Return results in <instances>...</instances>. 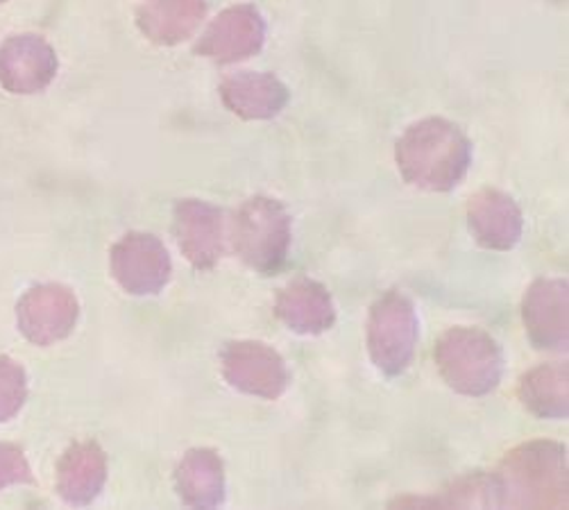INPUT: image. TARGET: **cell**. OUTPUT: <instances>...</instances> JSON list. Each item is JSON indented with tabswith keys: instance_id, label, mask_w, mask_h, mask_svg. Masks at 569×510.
Masks as SVG:
<instances>
[{
	"instance_id": "6da1fadb",
	"label": "cell",
	"mask_w": 569,
	"mask_h": 510,
	"mask_svg": "<svg viewBox=\"0 0 569 510\" xmlns=\"http://www.w3.org/2000/svg\"><path fill=\"white\" fill-rule=\"evenodd\" d=\"M395 159L407 184L431 193H447L468 176L472 143L457 123L431 117L413 123L400 137Z\"/></svg>"
},
{
	"instance_id": "7a4b0ae2",
	"label": "cell",
	"mask_w": 569,
	"mask_h": 510,
	"mask_svg": "<svg viewBox=\"0 0 569 510\" xmlns=\"http://www.w3.org/2000/svg\"><path fill=\"white\" fill-rule=\"evenodd\" d=\"M490 479L495 506L567 508V449L547 440L520 444Z\"/></svg>"
},
{
	"instance_id": "3957f363",
	"label": "cell",
	"mask_w": 569,
	"mask_h": 510,
	"mask_svg": "<svg viewBox=\"0 0 569 510\" xmlns=\"http://www.w3.org/2000/svg\"><path fill=\"white\" fill-rule=\"evenodd\" d=\"M436 366L451 390L483 397L503 377V352L497 340L479 327H451L438 340Z\"/></svg>"
},
{
	"instance_id": "277c9868",
	"label": "cell",
	"mask_w": 569,
	"mask_h": 510,
	"mask_svg": "<svg viewBox=\"0 0 569 510\" xmlns=\"http://www.w3.org/2000/svg\"><path fill=\"white\" fill-rule=\"evenodd\" d=\"M232 239L239 257L261 274L277 272L289 259L293 220L281 202L252 198L234 216Z\"/></svg>"
},
{
	"instance_id": "5b68a950",
	"label": "cell",
	"mask_w": 569,
	"mask_h": 510,
	"mask_svg": "<svg viewBox=\"0 0 569 510\" xmlns=\"http://www.w3.org/2000/svg\"><path fill=\"white\" fill-rule=\"evenodd\" d=\"M418 338L420 320L405 293L388 291L370 307L366 324L368 354L386 377L402 374L411 366Z\"/></svg>"
},
{
	"instance_id": "8992f818",
	"label": "cell",
	"mask_w": 569,
	"mask_h": 510,
	"mask_svg": "<svg viewBox=\"0 0 569 510\" xmlns=\"http://www.w3.org/2000/svg\"><path fill=\"white\" fill-rule=\"evenodd\" d=\"M224 377L243 392L277 400L289 388L291 372L283 359L263 343H232L222 354Z\"/></svg>"
},
{
	"instance_id": "52a82bcc",
	"label": "cell",
	"mask_w": 569,
	"mask_h": 510,
	"mask_svg": "<svg viewBox=\"0 0 569 510\" xmlns=\"http://www.w3.org/2000/svg\"><path fill=\"white\" fill-rule=\"evenodd\" d=\"M527 336L538 350L565 352L567 331V279H538L522 302Z\"/></svg>"
},
{
	"instance_id": "ba28073f",
	"label": "cell",
	"mask_w": 569,
	"mask_h": 510,
	"mask_svg": "<svg viewBox=\"0 0 569 510\" xmlns=\"http://www.w3.org/2000/svg\"><path fill=\"white\" fill-rule=\"evenodd\" d=\"M266 41V23L254 6L224 10L198 43V52L216 62L230 64L252 57Z\"/></svg>"
},
{
	"instance_id": "9c48e42d",
	"label": "cell",
	"mask_w": 569,
	"mask_h": 510,
	"mask_svg": "<svg viewBox=\"0 0 569 510\" xmlns=\"http://www.w3.org/2000/svg\"><path fill=\"white\" fill-rule=\"evenodd\" d=\"M468 224L479 246L497 252L513 250L525 232L518 202L499 189H481L470 198Z\"/></svg>"
},
{
	"instance_id": "30bf717a",
	"label": "cell",
	"mask_w": 569,
	"mask_h": 510,
	"mask_svg": "<svg viewBox=\"0 0 569 510\" xmlns=\"http://www.w3.org/2000/svg\"><path fill=\"white\" fill-rule=\"evenodd\" d=\"M113 274L130 293H157L170 274L163 246L150 234H128L111 252Z\"/></svg>"
},
{
	"instance_id": "8fae6325",
	"label": "cell",
	"mask_w": 569,
	"mask_h": 510,
	"mask_svg": "<svg viewBox=\"0 0 569 510\" xmlns=\"http://www.w3.org/2000/svg\"><path fill=\"white\" fill-rule=\"evenodd\" d=\"M274 313L291 331L302 336L322 333L336 322V309L329 291L313 279L291 281L279 293Z\"/></svg>"
},
{
	"instance_id": "7c38bea8",
	"label": "cell",
	"mask_w": 569,
	"mask_h": 510,
	"mask_svg": "<svg viewBox=\"0 0 569 510\" xmlns=\"http://www.w3.org/2000/svg\"><path fill=\"white\" fill-rule=\"evenodd\" d=\"M224 104L241 119L268 121L289 104L291 93L281 80L270 73H237L230 76L220 87Z\"/></svg>"
},
{
	"instance_id": "4fadbf2b",
	"label": "cell",
	"mask_w": 569,
	"mask_h": 510,
	"mask_svg": "<svg viewBox=\"0 0 569 510\" xmlns=\"http://www.w3.org/2000/svg\"><path fill=\"white\" fill-rule=\"evenodd\" d=\"M176 232L180 248L198 268H211L222 254V211L184 200L176 209Z\"/></svg>"
},
{
	"instance_id": "5bb4252c",
	"label": "cell",
	"mask_w": 569,
	"mask_h": 510,
	"mask_svg": "<svg viewBox=\"0 0 569 510\" xmlns=\"http://www.w3.org/2000/svg\"><path fill=\"white\" fill-rule=\"evenodd\" d=\"M204 14V0H148L139 10V28L159 43H180L196 32Z\"/></svg>"
},
{
	"instance_id": "9a60e30c",
	"label": "cell",
	"mask_w": 569,
	"mask_h": 510,
	"mask_svg": "<svg viewBox=\"0 0 569 510\" xmlns=\"http://www.w3.org/2000/svg\"><path fill=\"white\" fill-rule=\"evenodd\" d=\"M520 400L529 413L542 420H567V363H542L520 381Z\"/></svg>"
},
{
	"instance_id": "2e32d148",
	"label": "cell",
	"mask_w": 569,
	"mask_h": 510,
	"mask_svg": "<svg viewBox=\"0 0 569 510\" xmlns=\"http://www.w3.org/2000/svg\"><path fill=\"white\" fill-rule=\"evenodd\" d=\"M182 499L191 506H216L222 501V466L213 451H191L178 472Z\"/></svg>"
},
{
	"instance_id": "e0dca14e",
	"label": "cell",
	"mask_w": 569,
	"mask_h": 510,
	"mask_svg": "<svg viewBox=\"0 0 569 510\" xmlns=\"http://www.w3.org/2000/svg\"><path fill=\"white\" fill-rule=\"evenodd\" d=\"M64 494L76 503L93 499L104 481V459L96 444L78 447L71 451V459L64 470Z\"/></svg>"
}]
</instances>
